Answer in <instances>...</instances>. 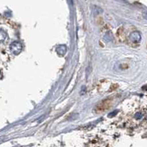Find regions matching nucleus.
Returning <instances> with one entry per match:
<instances>
[{
	"label": "nucleus",
	"mask_w": 147,
	"mask_h": 147,
	"mask_svg": "<svg viewBox=\"0 0 147 147\" xmlns=\"http://www.w3.org/2000/svg\"><path fill=\"white\" fill-rule=\"evenodd\" d=\"M97 110L99 111H102L104 110H106V109H108L110 107V104H108V100L105 99V101L102 102V103H100L99 105H97Z\"/></svg>",
	"instance_id": "nucleus-2"
},
{
	"label": "nucleus",
	"mask_w": 147,
	"mask_h": 147,
	"mask_svg": "<svg viewBox=\"0 0 147 147\" xmlns=\"http://www.w3.org/2000/svg\"><path fill=\"white\" fill-rule=\"evenodd\" d=\"M10 51L15 55H18L21 52V51L22 50V45L21 44V43L18 41L13 42V44H11V45L10 46Z\"/></svg>",
	"instance_id": "nucleus-1"
},
{
	"label": "nucleus",
	"mask_w": 147,
	"mask_h": 147,
	"mask_svg": "<svg viewBox=\"0 0 147 147\" xmlns=\"http://www.w3.org/2000/svg\"><path fill=\"white\" fill-rule=\"evenodd\" d=\"M129 38L133 42H138L140 40V35L138 32H133L130 34Z\"/></svg>",
	"instance_id": "nucleus-3"
},
{
	"label": "nucleus",
	"mask_w": 147,
	"mask_h": 147,
	"mask_svg": "<svg viewBox=\"0 0 147 147\" xmlns=\"http://www.w3.org/2000/svg\"><path fill=\"white\" fill-rule=\"evenodd\" d=\"M7 38V33L5 30L0 29V42H3Z\"/></svg>",
	"instance_id": "nucleus-4"
}]
</instances>
